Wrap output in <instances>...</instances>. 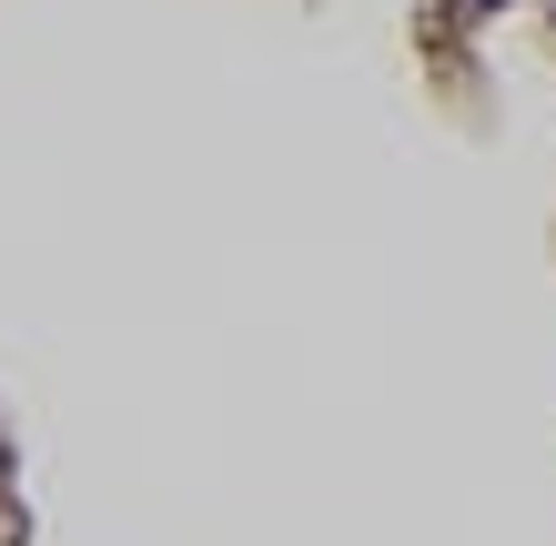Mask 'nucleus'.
I'll return each instance as SVG.
<instances>
[{"instance_id":"nucleus-1","label":"nucleus","mask_w":556,"mask_h":546,"mask_svg":"<svg viewBox=\"0 0 556 546\" xmlns=\"http://www.w3.org/2000/svg\"><path fill=\"white\" fill-rule=\"evenodd\" d=\"M466 11H506V0H466Z\"/></svg>"}]
</instances>
